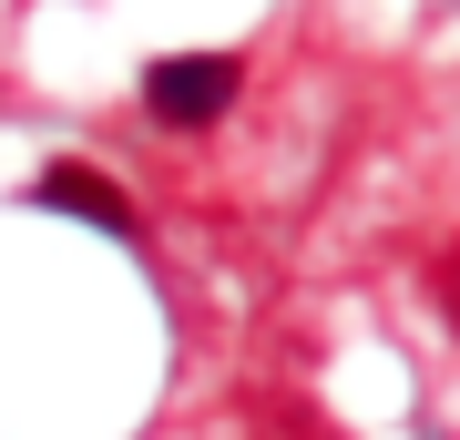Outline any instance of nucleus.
<instances>
[{"label":"nucleus","mask_w":460,"mask_h":440,"mask_svg":"<svg viewBox=\"0 0 460 440\" xmlns=\"http://www.w3.org/2000/svg\"><path fill=\"white\" fill-rule=\"evenodd\" d=\"M429 297H440V318L460 328V246H450V256H429Z\"/></svg>","instance_id":"3"},{"label":"nucleus","mask_w":460,"mask_h":440,"mask_svg":"<svg viewBox=\"0 0 460 440\" xmlns=\"http://www.w3.org/2000/svg\"><path fill=\"white\" fill-rule=\"evenodd\" d=\"M31 205H51V215H83V226H102V236H144V205L123 195L102 164H83V154H62V164H41L31 175Z\"/></svg>","instance_id":"2"},{"label":"nucleus","mask_w":460,"mask_h":440,"mask_svg":"<svg viewBox=\"0 0 460 440\" xmlns=\"http://www.w3.org/2000/svg\"><path fill=\"white\" fill-rule=\"evenodd\" d=\"M246 51H164V62H144V123L154 133H226L235 103H246Z\"/></svg>","instance_id":"1"}]
</instances>
